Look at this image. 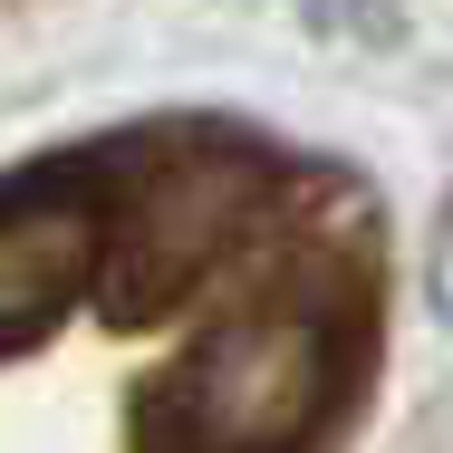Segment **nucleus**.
<instances>
[{
  "mask_svg": "<svg viewBox=\"0 0 453 453\" xmlns=\"http://www.w3.org/2000/svg\"><path fill=\"white\" fill-rule=\"evenodd\" d=\"M395 319L386 193L242 116L0 174V453H328Z\"/></svg>",
  "mask_w": 453,
  "mask_h": 453,
  "instance_id": "obj_1",
  "label": "nucleus"
}]
</instances>
